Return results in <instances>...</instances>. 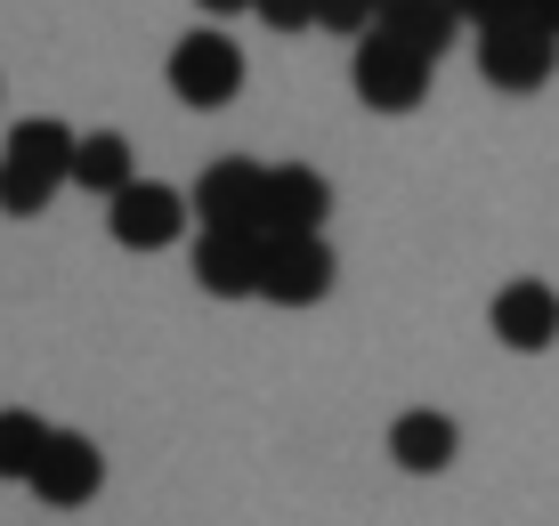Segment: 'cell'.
I'll return each instance as SVG.
<instances>
[{
	"mask_svg": "<svg viewBox=\"0 0 559 526\" xmlns=\"http://www.w3.org/2000/svg\"><path fill=\"white\" fill-rule=\"evenodd\" d=\"M25 486L49 502V511H82V502H98V486H106V454L82 430H49V445L25 470Z\"/></svg>",
	"mask_w": 559,
	"mask_h": 526,
	"instance_id": "277c9868",
	"label": "cell"
},
{
	"mask_svg": "<svg viewBox=\"0 0 559 526\" xmlns=\"http://www.w3.org/2000/svg\"><path fill=\"white\" fill-rule=\"evenodd\" d=\"M527 0H454V16L462 25H495V16H519Z\"/></svg>",
	"mask_w": 559,
	"mask_h": 526,
	"instance_id": "d6986e66",
	"label": "cell"
},
{
	"mask_svg": "<svg viewBox=\"0 0 559 526\" xmlns=\"http://www.w3.org/2000/svg\"><path fill=\"white\" fill-rule=\"evenodd\" d=\"M187 219H195V211H187L179 187H163V179H130L122 194H106V227H114V243H122V251H163V243H179Z\"/></svg>",
	"mask_w": 559,
	"mask_h": 526,
	"instance_id": "3957f363",
	"label": "cell"
},
{
	"mask_svg": "<svg viewBox=\"0 0 559 526\" xmlns=\"http://www.w3.org/2000/svg\"><path fill=\"white\" fill-rule=\"evenodd\" d=\"M317 25L341 33V41H365L373 33V0H317Z\"/></svg>",
	"mask_w": 559,
	"mask_h": 526,
	"instance_id": "e0dca14e",
	"label": "cell"
},
{
	"mask_svg": "<svg viewBox=\"0 0 559 526\" xmlns=\"http://www.w3.org/2000/svg\"><path fill=\"white\" fill-rule=\"evenodd\" d=\"M49 194H57V179H41V170H25V163L0 154V211H9V219H41Z\"/></svg>",
	"mask_w": 559,
	"mask_h": 526,
	"instance_id": "2e32d148",
	"label": "cell"
},
{
	"mask_svg": "<svg viewBox=\"0 0 559 526\" xmlns=\"http://www.w3.org/2000/svg\"><path fill=\"white\" fill-rule=\"evenodd\" d=\"M390 454H397V470H414V478H438L454 462V421L447 414H397V430H390Z\"/></svg>",
	"mask_w": 559,
	"mask_h": 526,
	"instance_id": "7c38bea8",
	"label": "cell"
},
{
	"mask_svg": "<svg viewBox=\"0 0 559 526\" xmlns=\"http://www.w3.org/2000/svg\"><path fill=\"white\" fill-rule=\"evenodd\" d=\"M170 89H179V106H227V97L243 89V57L227 33H187L179 49H170Z\"/></svg>",
	"mask_w": 559,
	"mask_h": 526,
	"instance_id": "52a82bcc",
	"label": "cell"
},
{
	"mask_svg": "<svg viewBox=\"0 0 559 526\" xmlns=\"http://www.w3.org/2000/svg\"><path fill=\"white\" fill-rule=\"evenodd\" d=\"M381 33H397V41H406L414 57H430V65H438V57L454 49L462 16H454V0H414V9H397V16H390Z\"/></svg>",
	"mask_w": 559,
	"mask_h": 526,
	"instance_id": "5bb4252c",
	"label": "cell"
},
{
	"mask_svg": "<svg viewBox=\"0 0 559 526\" xmlns=\"http://www.w3.org/2000/svg\"><path fill=\"white\" fill-rule=\"evenodd\" d=\"M260 187H267V170L243 163V154H227V163H211L203 179H195L187 211H195L203 227H252L260 219Z\"/></svg>",
	"mask_w": 559,
	"mask_h": 526,
	"instance_id": "30bf717a",
	"label": "cell"
},
{
	"mask_svg": "<svg viewBox=\"0 0 559 526\" xmlns=\"http://www.w3.org/2000/svg\"><path fill=\"white\" fill-rule=\"evenodd\" d=\"M49 445V421L25 414V405H0V478H25Z\"/></svg>",
	"mask_w": 559,
	"mask_h": 526,
	"instance_id": "9a60e30c",
	"label": "cell"
},
{
	"mask_svg": "<svg viewBox=\"0 0 559 526\" xmlns=\"http://www.w3.org/2000/svg\"><path fill=\"white\" fill-rule=\"evenodd\" d=\"M333 243L324 236H276L267 243V260H260V300H276V308H317L324 291H333Z\"/></svg>",
	"mask_w": 559,
	"mask_h": 526,
	"instance_id": "5b68a950",
	"label": "cell"
},
{
	"mask_svg": "<svg viewBox=\"0 0 559 526\" xmlns=\"http://www.w3.org/2000/svg\"><path fill=\"white\" fill-rule=\"evenodd\" d=\"M195 9H211V16H236V9H252V0H195Z\"/></svg>",
	"mask_w": 559,
	"mask_h": 526,
	"instance_id": "ffe728a7",
	"label": "cell"
},
{
	"mask_svg": "<svg viewBox=\"0 0 559 526\" xmlns=\"http://www.w3.org/2000/svg\"><path fill=\"white\" fill-rule=\"evenodd\" d=\"M324 211H333V187L317 179L308 163H276L267 170V187H260V243H276V236H324Z\"/></svg>",
	"mask_w": 559,
	"mask_h": 526,
	"instance_id": "8992f818",
	"label": "cell"
},
{
	"mask_svg": "<svg viewBox=\"0 0 559 526\" xmlns=\"http://www.w3.org/2000/svg\"><path fill=\"white\" fill-rule=\"evenodd\" d=\"M66 179L90 187V194H122L130 179H139L130 139H122V130H90V139H73V170H66Z\"/></svg>",
	"mask_w": 559,
	"mask_h": 526,
	"instance_id": "8fae6325",
	"label": "cell"
},
{
	"mask_svg": "<svg viewBox=\"0 0 559 526\" xmlns=\"http://www.w3.org/2000/svg\"><path fill=\"white\" fill-rule=\"evenodd\" d=\"M73 139H82V130L49 122V113H25V122L9 130V163H25V170H41V179L66 187V170H73Z\"/></svg>",
	"mask_w": 559,
	"mask_h": 526,
	"instance_id": "4fadbf2b",
	"label": "cell"
},
{
	"mask_svg": "<svg viewBox=\"0 0 559 526\" xmlns=\"http://www.w3.org/2000/svg\"><path fill=\"white\" fill-rule=\"evenodd\" d=\"M487 324H495V340H503V348L535 357V348H551V340H559V291H551V284H535V276H519V284L495 291Z\"/></svg>",
	"mask_w": 559,
	"mask_h": 526,
	"instance_id": "9c48e42d",
	"label": "cell"
},
{
	"mask_svg": "<svg viewBox=\"0 0 559 526\" xmlns=\"http://www.w3.org/2000/svg\"><path fill=\"white\" fill-rule=\"evenodd\" d=\"M535 16H544V25L559 33V0H535Z\"/></svg>",
	"mask_w": 559,
	"mask_h": 526,
	"instance_id": "7402d4cb",
	"label": "cell"
},
{
	"mask_svg": "<svg viewBox=\"0 0 559 526\" xmlns=\"http://www.w3.org/2000/svg\"><path fill=\"white\" fill-rule=\"evenodd\" d=\"M260 227H203L195 236V284L211 300H243V291H260Z\"/></svg>",
	"mask_w": 559,
	"mask_h": 526,
	"instance_id": "ba28073f",
	"label": "cell"
},
{
	"mask_svg": "<svg viewBox=\"0 0 559 526\" xmlns=\"http://www.w3.org/2000/svg\"><path fill=\"white\" fill-rule=\"evenodd\" d=\"M551 57H559V33L535 16V0H527L519 16H495V25H478V73H487L495 89H511V97L544 89Z\"/></svg>",
	"mask_w": 559,
	"mask_h": 526,
	"instance_id": "6da1fadb",
	"label": "cell"
},
{
	"mask_svg": "<svg viewBox=\"0 0 559 526\" xmlns=\"http://www.w3.org/2000/svg\"><path fill=\"white\" fill-rule=\"evenodd\" d=\"M252 9H260V25H276V33L317 25V0H252Z\"/></svg>",
	"mask_w": 559,
	"mask_h": 526,
	"instance_id": "ac0fdd59",
	"label": "cell"
},
{
	"mask_svg": "<svg viewBox=\"0 0 559 526\" xmlns=\"http://www.w3.org/2000/svg\"><path fill=\"white\" fill-rule=\"evenodd\" d=\"M357 97L373 113H414L421 97H430V57H414L397 33H365L357 41Z\"/></svg>",
	"mask_w": 559,
	"mask_h": 526,
	"instance_id": "7a4b0ae2",
	"label": "cell"
},
{
	"mask_svg": "<svg viewBox=\"0 0 559 526\" xmlns=\"http://www.w3.org/2000/svg\"><path fill=\"white\" fill-rule=\"evenodd\" d=\"M397 9H414V0H373V25H390Z\"/></svg>",
	"mask_w": 559,
	"mask_h": 526,
	"instance_id": "44dd1931",
	"label": "cell"
}]
</instances>
